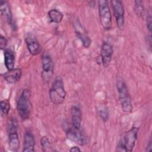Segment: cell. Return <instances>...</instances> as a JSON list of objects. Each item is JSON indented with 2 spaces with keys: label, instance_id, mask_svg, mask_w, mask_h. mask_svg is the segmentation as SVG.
<instances>
[{
  "label": "cell",
  "instance_id": "6da1fadb",
  "mask_svg": "<svg viewBox=\"0 0 152 152\" xmlns=\"http://www.w3.org/2000/svg\"><path fill=\"white\" fill-rule=\"evenodd\" d=\"M30 97V90L26 88L23 90L17 100V109L18 115L22 120L28 119L30 117L31 109Z\"/></svg>",
  "mask_w": 152,
  "mask_h": 152
},
{
  "label": "cell",
  "instance_id": "7a4b0ae2",
  "mask_svg": "<svg viewBox=\"0 0 152 152\" xmlns=\"http://www.w3.org/2000/svg\"><path fill=\"white\" fill-rule=\"evenodd\" d=\"M138 128L133 126L124 135L116 147L117 151H132L137 140Z\"/></svg>",
  "mask_w": 152,
  "mask_h": 152
},
{
  "label": "cell",
  "instance_id": "3957f363",
  "mask_svg": "<svg viewBox=\"0 0 152 152\" xmlns=\"http://www.w3.org/2000/svg\"><path fill=\"white\" fill-rule=\"evenodd\" d=\"M116 88L119 94V99L122 110L126 113L132 111L133 106L127 86L122 80H119L116 83Z\"/></svg>",
  "mask_w": 152,
  "mask_h": 152
},
{
  "label": "cell",
  "instance_id": "277c9868",
  "mask_svg": "<svg viewBox=\"0 0 152 152\" xmlns=\"http://www.w3.org/2000/svg\"><path fill=\"white\" fill-rule=\"evenodd\" d=\"M49 94L51 102L55 104H60L64 102L66 93L61 78H58L53 81Z\"/></svg>",
  "mask_w": 152,
  "mask_h": 152
},
{
  "label": "cell",
  "instance_id": "5b68a950",
  "mask_svg": "<svg viewBox=\"0 0 152 152\" xmlns=\"http://www.w3.org/2000/svg\"><path fill=\"white\" fill-rule=\"evenodd\" d=\"M99 15L101 25L106 30L112 27V15L108 1L106 0H100L98 1Z\"/></svg>",
  "mask_w": 152,
  "mask_h": 152
},
{
  "label": "cell",
  "instance_id": "8992f818",
  "mask_svg": "<svg viewBox=\"0 0 152 152\" xmlns=\"http://www.w3.org/2000/svg\"><path fill=\"white\" fill-rule=\"evenodd\" d=\"M18 124L15 118H12L8 124L9 148L12 151H17L20 146V140L17 133Z\"/></svg>",
  "mask_w": 152,
  "mask_h": 152
},
{
  "label": "cell",
  "instance_id": "52a82bcc",
  "mask_svg": "<svg viewBox=\"0 0 152 152\" xmlns=\"http://www.w3.org/2000/svg\"><path fill=\"white\" fill-rule=\"evenodd\" d=\"M66 134L70 140L78 145H84L88 142L87 135L80 129H76L73 126L66 127Z\"/></svg>",
  "mask_w": 152,
  "mask_h": 152
},
{
  "label": "cell",
  "instance_id": "ba28073f",
  "mask_svg": "<svg viewBox=\"0 0 152 152\" xmlns=\"http://www.w3.org/2000/svg\"><path fill=\"white\" fill-rule=\"evenodd\" d=\"M110 4L116 18L117 26L119 29L122 30L125 23V11L123 4L119 0L111 1Z\"/></svg>",
  "mask_w": 152,
  "mask_h": 152
},
{
  "label": "cell",
  "instance_id": "9c48e42d",
  "mask_svg": "<svg viewBox=\"0 0 152 152\" xmlns=\"http://www.w3.org/2000/svg\"><path fill=\"white\" fill-rule=\"evenodd\" d=\"M54 64L50 56L44 53L42 56V78L46 82H49L53 74Z\"/></svg>",
  "mask_w": 152,
  "mask_h": 152
},
{
  "label": "cell",
  "instance_id": "30bf717a",
  "mask_svg": "<svg viewBox=\"0 0 152 152\" xmlns=\"http://www.w3.org/2000/svg\"><path fill=\"white\" fill-rule=\"evenodd\" d=\"M74 27L75 34L81 41L83 46L86 48H89L91 45V40L87 35L84 27L81 25L80 21L75 20L74 23Z\"/></svg>",
  "mask_w": 152,
  "mask_h": 152
},
{
  "label": "cell",
  "instance_id": "8fae6325",
  "mask_svg": "<svg viewBox=\"0 0 152 152\" xmlns=\"http://www.w3.org/2000/svg\"><path fill=\"white\" fill-rule=\"evenodd\" d=\"M113 53V49L112 46L107 42H104L102 44L100 50L101 61L104 67H107L110 64Z\"/></svg>",
  "mask_w": 152,
  "mask_h": 152
},
{
  "label": "cell",
  "instance_id": "7c38bea8",
  "mask_svg": "<svg viewBox=\"0 0 152 152\" xmlns=\"http://www.w3.org/2000/svg\"><path fill=\"white\" fill-rule=\"evenodd\" d=\"M25 41L30 53L33 56L40 53L42 47L34 35L28 33L26 37Z\"/></svg>",
  "mask_w": 152,
  "mask_h": 152
},
{
  "label": "cell",
  "instance_id": "4fadbf2b",
  "mask_svg": "<svg viewBox=\"0 0 152 152\" xmlns=\"http://www.w3.org/2000/svg\"><path fill=\"white\" fill-rule=\"evenodd\" d=\"M22 72L20 68H13L4 73L2 76L5 80L10 84H14L21 78Z\"/></svg>",
  "mask_w": 152,
  "mask_h": 152
},
{
  "label": "cell",
  "instance_id": "5bb4252c",
  "mask_svg": "<svg viewBox=\"0 0 152 152\" xmlns=\"http://www.w3.org/2000/svg\"><path fill=\"white\" fill-rule=\"evenodd\" d=\"M0 11L4 21L11 24L12 21V15L9 4L7 1L2 0L0 1Z\"/></svg>",
  "mask_w": 152,
  "mask_h": 152
},
{
  "label": "cell",
  "instance_id": "9a60e30c",
  "mask_svg": "<svg viewBox=\"0 0 152 152\" xmlns=\"http://www.w3.org/2000/svg\"><path fill=\"white\" fill-rule=\"evenodd\" d=\"M35 139L33 135L30 132L27 131L24 134L23 149L24 152H32L34 151L35 147Z\"/></svg>",
  "mask_w": 152,
  "mask_h": 152
},
{
  "label": "cell",
  "instance_id": "2e32d148",
  "mask_svg": "<svg viewBox=\"0 0 152 152\" xmlns=\"http://www.w3.org/2000/svg\"><path fill=\"white\" fill-rule=\"evenodd\" d=\"M82 120V113L78 106H74L71 108L72 126L76 129H80Z\"/></svg>",
  "mask_w": 152,
  "mask_h": 152
},
{
  "label": "cell",
  "instance_id": "e0dca14e",
  "mask_svg": "<svg viewBox=\"0 0 152 152\" xmlns=\"http://www.w3.org/2000/svg\"><path fill=\"white\" fill-rule=\"evenodd\" d=\"M4 62L8 70L14 68L15 65V55L12 50L7 49L4 50Z\"/></svg>",
  "mask_w": 152,
  "mask_h": 152
},
{
  "label": "cell",
  "instance_id": "ac0fdd59",
  "mask_svg": "<svg viewBox=\"0 0 152 152\" xmlns=\"http://www.w3.org/2000/svg\"><path fill=\"white\" fill-rule=\"evenodd\" d=\"M48 16L52 23H60L63 18V14L58 10L52 9L49 11Z\"/></svg>",
  "mask_w": 152,
  "mask_h": 152
},
{
  "label": "cell",
  "instance_id": "d6986e66",
  "mask_svg": "<svg viewBox=\"0 0 152 152\" xmlns=\"http://www.w3.org/2000/svg\"><path fill=\"white\" fill-rule=\"evenodd\" d=\"M134 11L135 14L140 18H142L144 15V7L142 1H135L134 2Z\"/></svg>",
  "mask_w": 152,
  "mask_h": 152
},
{
  "label": "cell",
  "instance_id": "ffe728a7",
  "mask_svg": "<svg viewBox=\"0 0 152 152\" xmlns=\"http://www.w3.org/2000/svg\"><path fill=\"white\" fill-rule=\"evenodd\" d=\"M1 113L2 116H7L10 110V104L8 100H2L0 102Z\"/></svg>",
  "mask_w": 152,
  "mask_h": 152
},
{
  "label": "cell",
  "instance_id": "44dd1931",
  "mask_svg": "<svg viewBox=\"0 0 152 152\" xmlns=\"http://www.w3.org/2000/svg\"><path fill=\"white\" fill-rule=\"evenodd\" d=\"M40 144L43 151H52V146L49 138L43 136L40 139Z\"/></svg>",
  "mask_w": 152,
  "mask_h": 152
},
{
  "label": "cell",
  "instance_id": "7402d4cb",
  "mask_svg": "<svg viewBox=\"0 0 152 152\" xmlns=\"http://www.w3.org/2000/svg\"><path fill=\"white\" fill-rule=\"evenodd\" d=\"M99 116L103 122H106L108 120L109 113L106 108H102L99 111Z\"/></svg>",
  "mask_w": 152,
  "mask_h": 152
},
{
  "label": "cell",
  "instance_id": "603a6c76",
  "mask_svg": "<svg viewBox=\"0 0 152 152\" xmlns=\"http://www.w3.org/2000/svg\"><path fill=\"white\" fill-rule=\"evenodd\" d=\"M7 45V40L5 37L1 35L0 36V48L1 50L5 49Z\"/></svg>",
  "mask_w": 152,
  "mask_h": 152
},
{
  "label": "cell",
  "instance_id": "cb8c5ba5",
  "mask_svg": "<svg viewBox=\"0 0 152 152\" xmlns=\"http://www.w3.org/2000/svg\"><path fill=\"white\" fill-rule=\"evenodd\" d=\"M147 27L148 28V30H149L150 33H151V24H152V21H151V15L150 14H148V15H147Z\"/></svg>",
  "mask_w": 152,
  "mask_h": 152
},
{
  "label": "cell",
  "instance_id": "d4e9b609",
  "mask_svg": "<svg viewBox=\"0 0 152 152\" xmlns=\"http://www.w3.org/2000/svg\"><path fill=\"white\" fill-rule=\"evenodd\" d=\"M152 150V144H151V140H150V141L148 142V144H147V146L146 147V151H151Z\"/></svg>",
  "mask_w": 152,
  "mask_h": 152
},
{
  "label": "cell",
  "instance_id": "484cf974",
  "mask_svg": "<svg viewBox=\"0 0 152 152\" xmlns=\"http://www.w3.org/2000/svg\"><path fill=\"white\" fill-rule=\"evenodd\" d=\"M70 151H73V152H77V151H81V150L79 148V147L77 146H74L71 149L69 150Z\"/></svg>",
  "mask_w": 152,
  "mask_h": 152
}]
</instances>
